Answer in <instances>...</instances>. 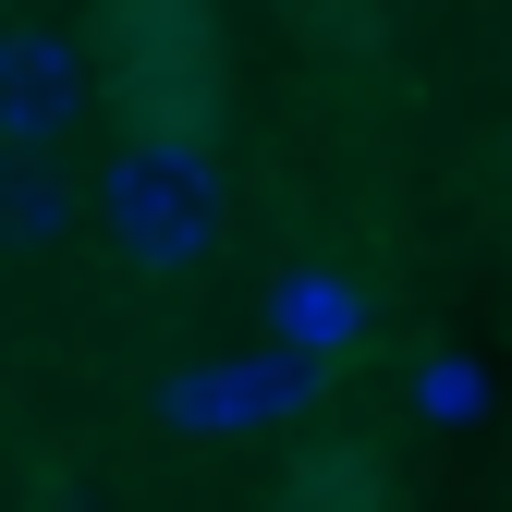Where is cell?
I'll list each match as a JSON object with an SVG mask.
<instances>
[{"mask_svg": "<svg viewBox=\"0 0 512 512\" xmlns=\"http://www.w3.org/2000/svg\"><path fill=\"white\" fill-rule=\"evenodd\" d=\"M98 232L122 244V269L147 281H196L220 232H232V171L196 122H135L110 159H98Z\"/></svg>", "mask_w": 512, "mask_h": 512, "instance_id": "cell-1", "label": "cell"}, {"mask_svg": "<svg viewBox=\"0 0 512 512\" xmlns=\"http://www.w3.org/2000/svg\"><path fill=\"white\" fill-rule=\"evenodd\" d=\"M98 37H74V25H0V147H37V159H61L74 147V122L98 110Z\"/></svg>", "mask_w": 512, "mask_h": 512, "instance_id": "cell-2", "label": "cell"}, {"mask_svg": "<svg viewBox=\"0 0 512 512\" xmlns=\"http://www.w3.org/2000/svg\"><path fill=\"white\" fill-rule=\"evenodd\" d=\"M86 196H98V183H74L61 159H37V147H0V256H49V244H74Z\"/></svg>", "mask_w": 512, "mask_h": 512, "instance_id": "cell-3", "label": "cell"}, {"mask_svg": "<svg viewBox=\"0 0 512 512\" xmlns=\"http://www.w3.org/2000/svg\"><path fill=\"white\" fill-rule=\"evenodd\" d=\"M269 330H281L293 354H342V342H366V293H354L342 269H281V281H269Z\"/></svg>", "mask_w": 512, "mask_h": 512, "instance_id": "cell-4", "label": "cell"}, {"mask_svg": "<svg viewBox=\"0 0 512 512\" xmlns=\"http://www.w3.org/2000/svg\"><path fill=\"white\" fill-rule=\"evenodd\" d=\"M281 512H378V464L366 452H330V464H305V488Z\"/></svg>", "mask_w": 512, "mask_h": 512, "instance_id": "cell-5", "label": "cell"}, {"mask_svg": "<svg viewBox=\"0 0 512 512\" xmlns=\"http://www.w3.org/2000/svg\"><path fill=\"white\" fill-rule=\"evenodd\" d=\"M415 403H427V415H476V366H464V354H427V366H415Z\"/></svg>", "mask_w": 512, "mask_h": 512, "instance_id": "cell-6", "label": "cell"}, {"mask_svg": "<svg viewBox=\"0 0 512 512\" xmlns=\"http://www.w3.org/2000/svg\"><path fill=\"white\" fill-rule=\"evenodd\" d=\"M0 13H13V0H0Z\"/></svg>", "mask_w": 512, "mask_h": 512, "instance_id": "cell-7", "label": "cell"}]
</instances>
